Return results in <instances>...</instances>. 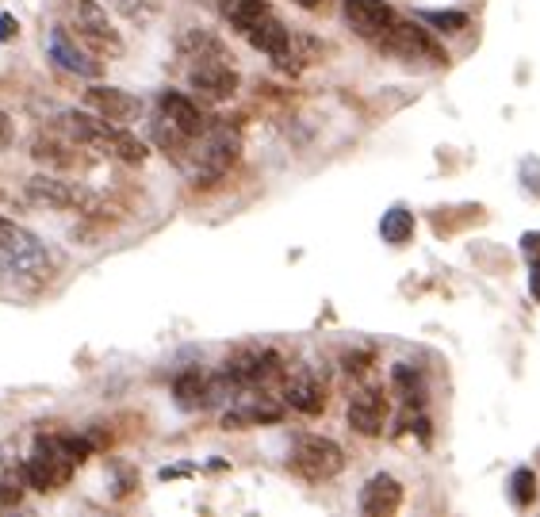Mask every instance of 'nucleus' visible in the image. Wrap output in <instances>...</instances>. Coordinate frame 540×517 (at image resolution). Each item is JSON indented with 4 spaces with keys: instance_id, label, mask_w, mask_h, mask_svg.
Instances as JSON below:
<instances>
[{
    "instance_id": "obj_1",
    "label": "nucleus",
    "mask_w": 540,
    "mask_h": 517,
    "mask_svg": "<svg viewBox=\"0 0 540 517\" xmlns=\"http://www.w3.org/2000/svg\"><path fill=\"white\" fill-rule=\"evenodd\" d=\"M58 131L70 138V146H88L100 150L108 158H119L127 165H143L146 161V142H138L135 135H127L119 123H108L100 115L88 111H61Z\"/></svg>"
},
{
    "instance_id": "obj_2",
    "label": "nucleus",
    "mask_w": 540,
    "mask_h": 517,
    "mask_svg": "<svg viewBox=\"0 0 540 517\" xmlns=\"http://www.w3.org/2000/svg\"><path fill=\"white\" fill-rule=\"evenodd\" d=\"M226 16L230 23L246 35V43L253 50H261L280 66H288L291 58V31L284 28V20L273 12L268 0H230L226 4Z\"/></svg>"
},
{
    "instance_id": "obj_3",
    "label": "nucleus",
    "mask_w": 540,
    "mask_h": 517,
    "mask_svg": "<svg viewBox=\"0 0 540 517\" xmlns=\"http://www.w3.org/2000/svg\"><path fill=\"white\" fill-rule=\"evenodd\" d=\"M0 268H4L12 280L43 283L54 273V261H50L46 245L38 242L28 226L12 223V218H0Z\"/></svg>"
},
{
    "instance_id": "obj_4",
    "label": "nucleus",
    "mask_w": 540,
    "mask_h": 517,
    "mask_svg": "<svg viewBox=\"0 0 540 517\" xmlns=\"http://www.w3.org/2000/svg\"><path fill=\"white\" fill-rule=\"evenodd\" d=\"M73 38L93 58H119L123 35L108 20V8L100 0H73Z\"/></svg>"
},
{
    "instance_id": "obj_5",
    "label": "nucleus",
    "mask_w": 540,
    "mask_h": 517,
    "mask_svg": "<svg viewBox=\"0 0 540 517\" xmlns=\"http://www.w3.org/2000/svg\"><path fill=\"white\" fill-rule=\"evenodd\" d=\"M73 452H70V437H38L31 460L23 464V480L35 490H58L70 483L73 475Z\"/></svg>"
},
{
    "instance_id": "obj_6",
    "label": "nucleus",
    "mask_w": 540,
    "mask_h": 517,
    "mask_svg": "<svg viewBox=\"0 0 540 517\" xmlns=\"http://www.w3.org/2000/svg\"><path fill=\"white\" fill-rule=\"evenodd\" d=\"M291 468L311 483H326V480H333V475H341L345 452H341L338 441H330V437L311 433V437H299V445H295V452H291Z\"/></svg>"
},
{
    "instance_id": "obj_7",
    "label": "nucleus",
    "mask_w": 540,
    "mask_h": 517,
    "mask_svg": "<svg viewBox=\"0 0 540 517\" xmlns=\"http://www.w3.org/2000/svg\"><path fill=\"white\" fill-rule=\"evenodd\" d=\"M223 372L238 383V391H257V387H273L284 380V360L273 349H241L223 365Z\"/></svg>"
},
{
    "instance_id": "obj_8",
    "label": "nucleus",
    "mask_w": 540,
    "mask_h": 517,
    "mask_svg": "<svg viewBox=\"0 0 540 517\" xmlns=\"http://www.w3.org/2000/svg\"><path fill=\"white\" fill-rule=\"evenodd\" d=\"M46 54H50V62H54L58 70H66V73H73V77H85V81H96V77L104 73L100 58L88 54V50L77 43V38H73L66 28H50V35H46Z\"/></svg>"
},
{
    "instance_id": "obj_9",
    "label": "nucleus",
    "mask_w": 540,
    "mask_h": 517,
    "mask_svg": "<svg viewBox=\"0 0 540 517\" xmlns=\"http://www.w3.org/2000/svg\"><path fill=\"white\" fill-rule=\"evenodd\" d=\"M28 196L35 203H46V207H58V211H70V207H88V211H96V196L88 192L85 185H73V180H58L50 173H38L28 180Z\"/></svg>"
},
{
    "instance_id": "obj_10",
    "label": "nucleus",
    "mask_w": 540,
    "mask_h": 517,
    "mask_svg": "<svg viewBox=\"0 0 540 517\" xmlns=\"http://www.w3.org/2000/svg\"><path fill=\"white\" fill-rule=\"evenodd\" d=\"M188 85L196 88L200 100L208 103H226L234 100L238 93V73L234 66L223 58V62H203V66H188Z\"/></svg>"
},
{
    "instance_id": "obj_11",
    "label": "nucleus",
    "mask_w": 540,
    "mask_h": 517,
    "mask_svg": "<svg viewBox=\"0 0 540 517\" xmlns=\"http://www.w3.org/2000/svg\"><path fill=\"white\" fill-rule=\"evenodd\" d=\"M203 138V150L196 153L200 158V165H196V180H203V185H211V180H218L223 176L230 165H234V158H238V138L226 131V127H218V131H203L200 135Z\"/></svg>"
},
{
    "instance_id": "obj_12",
    "label": "nucleus",
    "mask_w": 540,
    "mask_h": 517,
    "mask_svg": "<svg viewBox=\"0 0 540 517\" xmlns=\"http://www.w3.org/2000/svg\"><path fill=\"white\" fill-rule=\"evenodd\" d=\"M85 103L93 108L100 119H108V123H131L138 119V111H143V100L131 96L127 88H115V85H93L85 93Z\"/></svg>"
},
{
    "instance_id": "obj_13",
    "label": "nucleus",
    "mask_w": 540,
    "mask_h": 517,
    "mask_svg": "<svg viewBox=\"0 0 540 517\" xmlns=\"http://www.w3.org/2000/svg\"><path fill=\"white\" fill-rule=\"evenodd\" d=\"M341 8H345L349 28L360 38H372V43H380L383 31L395 23V12H391L388 0H341Z\"/></svg>"
},
{
    "instance_id": "obj_14",
    "label": "nucleus",
    "mask_w": 540,
    "mask_h": 517,
    "mask_svg": "<svg viewBox=\"0 0 540 517\" xmlns=\"http://www.w3.org/2000/svg\"><path fill=\"white\" fill-rule=\"evenodd\" d=\"M383 422H388V395L380 387H364L360 395H353L349 403V430L360 437H380Z\"/></svg>"
},
{
    "instance_id": "obj_15",
    "label": "nucleus",
    "mask_w": 540,
    "mask_h": 517,
    "mask_svg": "<svg viewBox=\"0 0 540 517\" xmlns=\"http://www.w3.org/2000/svg\"><path fill=\"white\" fill-rule=\"evenodd\" d=\"M403 506V483L388 472H376L372 480L360 487V510L368 517H388Z\"/></svg>"
},
{
    "instance_id": "obj_16",
    "label": "nucleus",
    "mask_w": 540,
    "mask_h": 517,
    "mask_svg": "<svg viewBox=\"0 0 540 517\" xmlns=\"http://www.w3.org/2000/svg\"><path fill=\"white\" fill-rule=\"evenodd\" d=\"M380 46H388L391 54H403V58H414V54H421V58H433V62H441V50H437L433 43H430V35L418 28V23H391L388 31H383V38H380Z\"/></svg>"
},
{
    "instance_id": "obj_17",
    "label": "nucleus",
    "mask_w": 540,
    "mask_h": 517,
    "mask_svg": "<svg viewBox=\"0 0 540 517\" xmlns=\"http://www.w3.org/2000/svg\"><path fill=\"white\" fill-rule=\"evenodd\" d=\"M161 115L169 119L180 135H188V138H200L203 131H208V115H203V108L196 100H188L184 93H161Z\"/></svg>"
},
{
    "instance_id": "obj_18",
    "label": "nucleus",
    "mask_w": 540,
    "mask_h": 517,
    "mask_svg": "<svg viewBox=\"0 0 540 517\" xmlns=\"http://www.w3.org/2000/svg\"><path fill=\"white\" fill-rule=\"evenodd\" d=\"M284 403L291 410H299V414H323L326 410V383L323 380H315L311 372H299V376H291L284 383Z\"/></svg>"
},
{
    "instance_id": "obj_19",
    "label": "nucleus",
    "mask_w": 540,
    "mask_h": 517,
    "mask_svg": "<svg viewBox=\"0 0 540 517\" xmlns=\"http://www.w3.org/2000/svg\"><path fill=\"white\" fill-rule=\"evenodd\" d=\"M280 418H284V406L253 398V403H246V406H230V410L223 414V430H253V425L280 422Z\"/></svg>"
},
{
    "instance_id": "obj_20",
    "label": "nucleus",
    "mask_w": 540,
    "mask_h": 517,
    "mask_svg": "<svg viewBox=\"0 0 540 517\" xmlns=\"http://www.w3.org/2000/svg\"><path fill=\"white\" fill-rule=\"evenodd\" d=\"M180 58H188V66H203V62H223L226 46L208 31H184L180 35Z\"/></svg>"
},
{
    "instance_id": "obj_21",
    "label": "nucleus",
    "mask_w": 540,
    "mask_h": 517,
    "mask_svg": "<svg viewBox=\"0 0 540 517\" xmlns=\"http://www.w3.org/2000/svg\"><path fill=\"white\" fill-rule=\"evenodd\" d=\"M391 383L395 391L406 398V403H421L426 398V380H421V368L410 365V360H398V365L391 368Z\"/></svg>"
},
{
    "instance_id": "obj_22",
    "label": "nucleus",
    "mask_w": 540,
    "mask_h": 517,
    "mask_svg": "<svg viewBox=\"0 0 540 517\" xmlns=\"http://www.w3.org/2000/svg\"><path fill=\"white\" fill-rule=\"evenodd\" d=\"M380 234H383V242H391V245L410 242V234H414V215H410L406 207H391V211L383 215V223H380Z\"/></svg>"
},
{
    "instance_id": "obj_23",
    "label": "nucleus",
    "mask_w": 540,
    "mask_h": 517,
    "mask_svg": "<svg viewBox=\"0 0 540 517\" xmlns=\"http://www.w3.org/2000/svg\"><path fill=\"white\" fill-rule=\"evenodd\" d=\"M203 387H208V376H200V372H184V376H176V383H173L176 406L200 410L203 406Z\"/></svg>"
},
{
    "instance_id": "obj_24",
    "label": "nucleus",
    "mask_w": 540,
    "mask_h": 517,
    "mask_svg": "<svg viewBox=\"0 0 540 517\" xmlns=\"http://www.w3.org/2000/svg\"><path fill=\"white\" fill-rule=\"evenodd\" d=\"M111 12H119L123 20H135V23H146L153 12H158V0H104Z\"/></svg>"
},
{
    "instance_id": "obj_25",
    "label": "nucleus",
    "mask_w": 540,
    "mask_h": 517,
    "mask_svg": "<svg viewBox=\"0 0 540 517\" xmlns=\"http://www.w3.org/2000/svg\"><path fill=\"white\" fill-rule=\"evenodd\" d=\"M418 20H421V23H433V28L445 31V35H456V31L468 28V16H464V12H418Z\"/></svg>"
},
{
    "instance_id": "obj_26",
    "label": "nucleus",
    "mask_w": 540,
    "mask_h": 517,
    "mask_svg": "<svg viewBox=\"0 0 540 517\" xmlns=\"http://www.w3.org/2000/svg\"><path fill=\"white\" fill-rule=\"evenodd\" d=\"M61 150H66V146H61V142H54V138H35V158L38 161H46V165H58V169H61V165H73V153H61Z\"/></svg>"
},
{
    "instance_id": "obj_27",
    "label": "nucleus",
    "mask_w": 540,
    "mask_h": 517,
    "mask_svg": "<svg viewBox=\"0 0 540 517\" xmlns=\"http://www.w3.org/2000/svg\"><path fill=\"white\" fill-rule=\"evenodd\" d=\"M510 483H513V502H518V506H529V502L536 498V475L529 468H518Z\"/></svg>"
},
{
    "instance_id": "obj_28",
    "label": "nucleus",
    "mask_w": 540,
    "mask_h": 517,
    "mask_svg": "<svg viewBox=\"0 0 540 517\" xmlns=\"http://www.w3.org/2000/svg\"><path fill=\"white\" fill-rule=\"evenodd\" d=\"M23 498V487L20 483H0V510H16Z\"/></svg>"
},
{
    "instance_id": "obj_29",
    "label": "nucleus",
    "mask_w": 540,
    "mask_h": 517,
    "mask_svg": "<svg viewBox=\"0 0 540 517\" xmlns=\"http://www.w3.org/2000/svg\"><path fill=\"white\" fill-rule=\"evenodd\" d=\"M12 138H16V127H12L8 111L0 108V150H8V146H12Z\"/></svg>"
},
{
    "instance_id": "obj_30",
    "label": "nucleus",
    "mask_w": 540,
    "mask_h": 517,
    "mask_svg": "<svg viewBox=\"0 0 540 517\" xmlns=\"http://www.w3.org/2000/svg\"><path fill=\"white\" fill-rule=\"evenodd\" d=\"M16 31H20L16 20H12V16H0V43H8V38L16 35Z\"/></svg>"
},
{
    "instance_id": "obj_31",
    "label": "nucleus",
    "mask_w": 540,
    "mask_h": 517,
    "mask_svg": "<svg viewBox=\"0 0 540 517\" xmlns=\"http://www.w3.org/2000/svg\"><path fill=\"white\" fill-rule=\"evenodd\" d=\"M291 4H299V8H307V12H315L323 0H291Z\"/></svg>"
},
{
    "instance_id": "obj_32",
    "label": "nucleus",
    "mask_w": 540,
    "mask_h": 517,
    "mask_svg": "<svg viewBox=\"0 0 540 517\" xmlns=\"http://www.w3.org/2000/svg\"><path fill=\"white\" fill-rule=\"evenodd\" d=\"M533 291L540 295V265H533Z\"/></svg>"
}]
</instances>
